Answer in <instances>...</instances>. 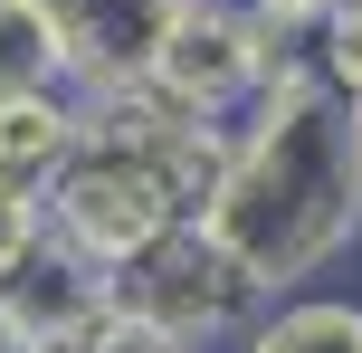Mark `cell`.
Returning a JSON list of instances; mask_svg holds the SVG:
<instances>
[{"label": "cell", "instance_id": "5", "mask_svg": "<svg viewBox=\"0 0 362 353\" xmlns=\"http://www.w3.org/2000/svg\"><path fill=\"white\" fill-rule=\"evenodd\" d=\"M229 353H362V306L353 296H267Z\"/></svg>", "mask_w": 362, "mask_h": 353}, {"label": "cell", "instance_id": "6", "mask_svg": "<svg viewBox=\"0 0 362 353\" xmlns=\"http://www.w3.org/2000/svg\"><path fill=\"white\" fill-rule=\"evenodd\" d=\"M76 144V86H19L0 96V172L19 182H48Z\"/></svg>", "mask_w": 362, "mask_h": 353}, {"label": "cell", "instance_id": "1", "mask_svg": "<svg viewBox=\"0 0 362 353\" xmlns=\"http://www.w3.org/2000/svg\"><path fill=\"white\" fill-rule=\"evenodd\" d=\"M191 229L257 296L315 287L362 239V105L334 96L305 57H286L229 125V153L200 191Z\"/></svg>", "mask_w": 362, "mask_h": 353}, {"label": "cell", "instance_id": "7", "mask_svg": "<svg viewBox=\"0 0 362 353\" xmlns=\"http://www.w3.org/2000/svg\"><path fill=\"white\" fill-rule=\"evenodd\" d=\"M19 86H67L38 0H0V96H19Z\"/></svg>", "mask_w": 362, "mask_h": 353}, {"label": "cell", "instance_id": "11", "mask_svg": "<svg viewBox=\"0 0 362 353\" xmlns=\"http://www.w3.org/2000/svg\"><path fill=\"white\" fill-rule=\"evenodd\" d=\"M124 353H163V344H144V335H134V344H124Z\"/></svg>", "mask_w": 362, "mask_h": 353}, {"label": "cell", "instance_id": "2", "mask_svg": "<svg viewBox=\"0 0 362 353\" xmlns=\"http://www.w3.org/2000/svg\"><path fill=\"white\" fill-rule=\"evenodd\" d=\"M105 296H115V316H124L134 335L163 344V353H219V344L248 335V316L267 306V296H257V287L238 277V267L219 258L191 220L163 229L144 258H124V267L105 277Z\"/></svg>", "mask_w": 362, "mask_h": 353}, {"label": "cell", "instance_id": "4", "mask_svg": "<svg viewBox=\"0 0 362 353\" xmlns=\"http://www.w3.org/2000/svg\"><path fill=\"white\" fill-rule=\"evenodd\" d=\"M38 19H48L57 76L76 96H124V86H144V67L172 38L181 0H38Z\"/></svg>", "mask_w": 362, "mask_h": 353}, {"label": "cell", "instance_id": "10", "mask_svg": "<svg viewBox=\"0 0 362 353\" xmlns=\"http://www.w3.org/2000/svg\"><path fill=\"white\" fill-rule=\"evenodd\" d=\"M0 353H29V344H19V325H10V306H0Z\"/></svg>", "mask_w": 362, "mask_h": 353}, {"label": "cell", "instance_id": "3", "mask_svg": "<svg viewBox=\"0 0 362 353\" xmlns=\"http://www.w3.org/2000/svg\"><path fill=\"white\" fill-rule=\"evenodd\" d=\"M267 76H276V57H267V38L248 29L238 0H181V19H172L163 48H153L144 86L163 96V105L200 115V125H238Z\"/></svg>", "mask_w": 362, "mask_h": 353}, {"label": "cell", "instance_id": "8", "mask_svg": "<svg viewBox=\"0 0 362 353\" xmlns=\"http://www.w3.org/2000/svg\"><path fill=\"white\" fill-rule=\"evenodd\" d=\"M305 67L325 76L334 96H353V105H362V0H334V10H325V29H315Z\"/></svg>", "mask_w": 362, "mask_h": 353}, {"label": "cell", "instance_id": "9", "mask_svg": "<svg viewBox=\"0 0 362 353\" xmlns=\"http://www.w3.org/2000/svg\"><path fill=\"white\" fill-rule=\"evenodd\" d=\"M48 248V210H38V182H19V172H0V287L19 277V267Z\"/></svg>", "mask_w": 362, "mask_h": 353}]
</instances>
